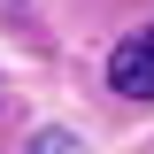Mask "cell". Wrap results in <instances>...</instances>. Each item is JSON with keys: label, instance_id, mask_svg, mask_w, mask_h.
Segmentation results:
<instances>
[{"label": "cell", "instance_id": "7a4b0ae2", "mask_svg": "<svg viewBox=\"0 0 154 154\" xmlns=\"http://www.w3.org/2000/svg\"><path fill=\"white\" fill-rule=\"evenodd\" d=\"M31 154H85V139H77V131H38Z\"/></svg>", "mask_w": 154, "mask_h": 154}, {"label": "cell", "instance_id": "6da1fadb", "mask_svg": "<svg viewBox=\"0 0 154 154\" xmlns=\"http://www.w3.org/2000/svg\"><path fill=\"white\" fill-rule=\"evenodd\" d=\"M108 85H116L123 100H154V31H131V38L108 54Z\"/></svg>", "mask_w": 154, "mask_h": 154}]
</instances>
